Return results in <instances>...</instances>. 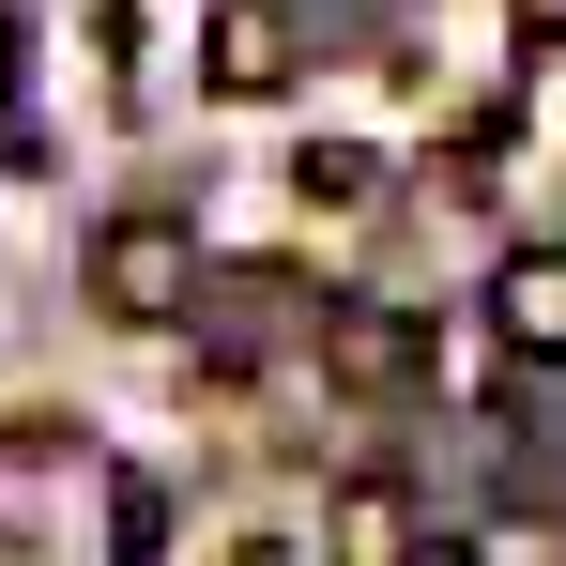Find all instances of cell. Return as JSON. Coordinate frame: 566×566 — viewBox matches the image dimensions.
<instances>
[{
	"mask_svg": "<svg viewBox=\"0 0 566 566\" xmlns=\"http://www.w3.org/2000/svg\"><path fill=\"white\" fill-rule=\"evenodd\" d=\"M199 230L169 214V199H138V214H107L93 230V306L107 322H199Z\"/></svg>",
	"mask_w": 566,
	"mask_h": 566,
	"instance_id": "cell-1",
	"label": "cell"
},
{
	"mask_svg": "<svg viewBox=\"0 0 566 566\" xmlns=\"http://www.w3.org/2000/svg\"><path fill=\"white\" fill-rule=\"evenodd\" d=\"M291 322H306L291 276H199V353H214V368H276Z\"/></svg>",
	"mask_w": 566,
	"mask_h": 566,
	"instance_id": "cell-2",
	"label": "cell"
},
{
	"mask_svg": "<svg viewBox=\"0 0 566 566\" xmlns=\"http://www.w3.org/2000/svg\"><path fill=\"white\" fill-rule=\"evenodd\" d=\"M490 337H505L521 368L566 353V245H505V261H490Z\"/></svg>",
	"mask_w": 566,
	"mask_h": 566,
	"instance_id": "cell-3",
	"label": "cell"
},
{
	"mask_svg": "<svg viewBox=\"0 0 566 566\" xmlns=\"http://www.w3.org/2000/svg\"><path fill=\"white\" fill-rule=\"evenodd\" d=\"M199 62H214V93H291V0H214Z\"/></svg>",
	"mask_w": 566,
	"mask_h": 566,
	"instance_id": "cell-4",
	"label": "cell"
},
{
	"mask_svg": "<svg viewBox=\"0 0 566 566\" xmlns=\"http://www.w3.org/2000/svg\"><path fill=\"white\" fill-rule=\"evenodd\" d=\"M322 368H337V382H368V398H398V382L429 368V337H413V322H398V306H353V322H337V337H322Z\"/></svg>",
	"mask_w": 566,
	"mask_h": 566,
	"instance_id": "cell-5",
	"label": "cell"
},
{
	"mask_svg": "<svg viewBox=\"0 0 566 566\" xmlns=\"http://www.w3.org/2000/svg\"><path fill=\"white\" fill-rule=\"evenodd\" d=\"M291 185L322 199V214H368V199H382V154H368V138H322V154H306Z\"/></svg>",
	"mask_w": 566,
	"mask_h": 566,
	"instance_id": "cell-6",
	"label": "cell"
},
{
	"mask_svg": "<svg viewBox=\"0 0 566 566\" xmlns=\"http://www.w3.org/2000/svg\"><path fill=\"white\" fill-rule=\"evenodd\" d=\"M0 138H15V0H0Z\"/></svg>",
	"mask_w": 566,
	"mask_h": 566,
	"instance_id": "cell-7",
	"label": "cell"
},
{
	"mask_svg": "<svg viewBox=\"0 0 566 566\" xmlns=\"http://www.w3.org/2000/svg\"><path fill=\"white\" fill-rule=\"evenodd\" d=\"M536 15H552V31H566V0H536Z\"/></svg>",
	"mask_w": 566,
	"mask_h": 566,
	"instance_id": "cell-8",
	"label": "cell"
}]
</instances>
